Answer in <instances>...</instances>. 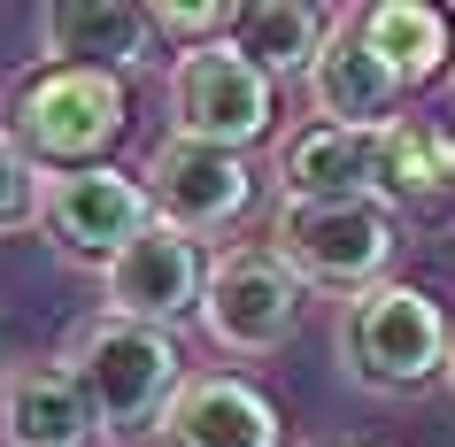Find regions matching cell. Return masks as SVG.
<instances>
[{"label": "cell", "mask_w": 455, "mask_h": 447, "mask_svg": "<svg viewBox=\"0 0 455 447\" xmlns=\"http://www.w3.org/2000/svg\"><path fill=\"white\" fill-rule=\"evenodd\" d=\"M70 371L93 401L100 440H147V432H163L170 401L186 386V347H178V331L132 324V316H93L70 347Z\"/></svg>", "instance_id": "6da1fadb"}, {"label": "cell", "mask_w": 455, "mask_h": 447, "mask_svg": "<svg viewBox=\"0 0 455 447\" xmlns=\"http://www.w3.org/2000/svg\"><path fill=\"white\" fill-rule=\"evenodd\" d=\"M132 93L108 70H70V62H39V70L8 93V140L24 147L47 178L100 170V155L124 140Z\"/></svg>", "instance_id": "7a4b0ae2"}, {"label": "cell", "mask_w": 455, "mask_h": 447, "mask_svg": "<svg viewBox=\"0 0 455 447\" xmlns=\"http://www.w3.org/2000/svg\"><path fill=\"white\" fill-rule=\"evenodd\" d=\"M448 339H455L448 308L432 301L425 285H402V278L355 293L332 324L339 371L379 386V394H417L432 378H448Z\"/></svg>", "instance_id": "3957f363"}, {"label": "cell", "mask_w": 455, "mask_h": 447, "mask_svg": "<svg viewBox=\"0 0 455 447\" xmlns=\"http://www.w3.org/2000/svg\"><path fill=\"white\" fill-rule=\"evenodd\" d=\"M270 255L301 285H324V293L355 301V293L386 285V270L402 255V224H394L386 201H278Z\"/></svg>", "instance_id": "277c9868"}, {"label": "cell", "mask_w": 455, "mask_h": 447, "mask_svg": "<svg viewBox=\"0 0 455 447\" xmlns=\"http://www.w3.org/2000/svg\"><path fill=\"white\" fill-rule=\"evenodd\" d=\"M270 124H278V85L232 39L178 54V70H170V140L247 155L255 140H270Z\"/></svg>", "instance_id": "5b68a950"}, {"label": "cell", "mask_w": 455, "mask_h": 447, "mask_svg": "<svg viewBox=\"0 0 455 447\" xmlns=\"http://www.w3.org/2000/svg\"><path fill=\"white\" fill-rule=\"evenodd\" d=\"M309 308V285L293 278L270 247H224L209 262V285H201V331H209L224 355H270L286 347L293 324Z\"/></svg>", "instance_id": "8992f818"}, {"label": "cell", "mask_w": 455, "mask_h": 447, "mask_svg": "<svg viewBox=\"0 0 455 447\" xmlns=\"http://www.w3.org/2000/svg\"><path fill=\"white\" fill-rule=\"evenodd\" d=\"M140 186H147L155 224H170V232H186V239L232 232L255 209V170H247V155H216V147H193V140H163L147 155Z\"/></svg>", "instance_id": "52a82bcc"}, {"label": "cell", "mask_w": 455, "mask_h": 447, "mask_svg": "<svg viewBox=\"0 0 455 447\" xmlns=\"http://www.w3.org/2000/svg\"><path fill=\"white\" fill-rule=\"evenodd\" d=\"M155 224V209H147V186L140 178H124V170H70V178H47V193H39V239L47 247H62L70 262H108L132 247V239Z\"/></svg>", "instance_id": "ba28073f"}, {"label": "cell", "mask_w": 455, "mask_h": 447, "mask_svg": "<svg viewBox=\"0 0 455 447\" xmlns=\"http://www.w3.org/2000/svg\"><path fill=\"white\" fill-rule=\"evenodd\" d=\"M108 316H132V324H155V331H178L186 316H201V285H209V255L201 239L170 232V224H147L132 247H124L108 270Z\"/></svg>", "instance_id": "9c48e42d"}, {"label": "cell", "mask_w": 455, "mask_h": 447, "mask_svg": "<svg viewBox=\"0 0 455 447\" xmlns=\"http://www.w3.org/2000/svg\"><path fill=\"white\" fill-rule=\"evenodd\" d=\"M301 93H309L316 124H347V132H386L409 85L394 77V62H386V54L371 47V39H363L355 8H332V39H324V54L309 62Z\"/></svg>", "instance_id": "30bf717a"}, {"label": "cell", "mask_w": 455, "mask_h": 447, "mask_svg": "<svg viewBox=\"0 0 455 447\" xmlns=\"http://www.w3.org/2000/svg\"><path fill=\"white\" fill-rule=\"evenodd\" d=\"M155 447H286V424H278V401L247 378H186L178 401H170Z\"/></svg>", "instance_id": "8fae6325"}, {"label": "cell", "mask_w": 455, "mask_h": 447, "mask_svg": "<svg viewBox=\"0 0 455 447\" xmlns=\"http://www.w3.org/2000/svg\"><path fill=\"white\" fill-rule=\"evenodd\" d=\"M0 440L8 447H93V401L77 386L70 355H47V363H16L0 378Z\"/></svg>", "instance_id": "7c38bea8"}, {"label": "cell", "mask_w": 455, "mask_h": 447, "mask_svg": "<svg viewBox=\"0 0 455 447\" xmlns=\"http://www.w3.org/2000/svg\"><path fill=\"white\" fill-rule=\"evenodd\" d=\"M39 47L47 62L124 77L155 62V31H147V8H124V0H62V8H39Z\"/></svg>", "instance_id": "4fadbf2b"}, {"label": "cell", "mask_w": 455, "mask_h": 447, "mask_svg": "<svg viewBox=\"0 0 455 447\" xmlns=\"http://www.w3.org/2000/svg\"><path fill=\"white\" fill-rule=\"evenodd\" d=\"M278 186L286 201H386L379 186V132L309 124L278 147Z\"/></svg>", "instance_id": "5bb4252c"}, {"label": "cell", "mask_w": 455, "mask_h": 447, "mask_svg": "<svg viewBox=\"0 0 455 447\" xmlns=\"http://www.w3.org/2000/svg\"><path fill=\"white\" fill-rule=\"evenodd\" d=\"M379 186L402 209L455 201V116H394L379 132Z\"/></svg>", "instance_id": "9a60e30c"}, {"label": "cell", "mask_w": 455, "mask_h": 447, "mask_svg": "<svg viewBox=\"0 0 455 447\" xmlns=\"http://www.w3.org/2000/svg\"><path fill=\"white\" fill-rule=\"evenodd\" d=\"M224 39L278 85V77H309V62L332 39V16L309 8V0H247V8H232V31Z\"/></svg>", "instance_id": "2e32d148"}, {"label": "cell", "mask_w": 455, "mask_h": 447, "mask_svg": "<svg viewBox=\"0 0 455 447\" xmlns=\"http://www.w3.org/2000/svg\"><path fill=\"white\" fill-rule=\"evenodd\" d=\"M363 39L394 62L402 85H432V77H448L455 62V16L448 8H425V0H379V8H355Z\"/></svg>", "instance_id": "e0dca14e"}, {"label": "cell", "mask_w": 455, "mask_h": 447, "mask_svg": "<svg viewBox=\"0 0 455 447\" xmlns=\"http://www.w3.org/2000/svg\"><path fill=\"white\" fill-rule=\"evenodd\" d=\"M147 31L170 39L178 54H193V47H216V39L232 31V8H224V0H155V8H147Z\"/></svg>", "instance_id": "ac0fdd59"}, {"label": "cell", "mask_w": 455, "mask_h": 447, "mask_svg": "<svg viewBox=\"0 0 455 447\" xmlns=\"http://www.w3.org/2000/svg\"><path fill=\"white\" fill-rule=\"evenodd\" d=\"M39 193H47V170L0 132V232H39Z\"/></svg>", "instance_id": "d6986e66"}, {"label": "cell", "mask_w": 455, "mask_h": 447, "mask_svg": "<svg viewBox=\"0 0 455 447\" xmlns=\"http://www.w3.org/2000/svg\"><path fill=\"white\" fill-rule=\"evenodd\" d=\"M448 386H455V339H448Z\"/></svg>", "instance_id": "ffe728a7"}, {"label": "cell", "mask_w": 455, "mask_h": 447, "mask_svg": "<svg viewBox=\"0 0 455 447\" xmlns=\"http://www.w3.org/2000/svg\"><path fill=\"white\" fill-rule=\"evenodd\" d=\"M324 447H363V440H324Z\"/></svg>", "instance_id": "44dd1931"}]
</instances>
